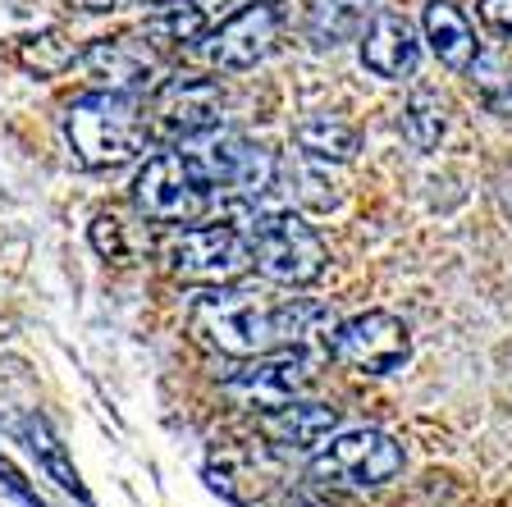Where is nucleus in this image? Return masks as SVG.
<instances>
[{"mask_svg":"<svg viewBox=\"0 0 512 507\" xmlns=\"http://www.w3.org/2000/svg\"><path fill=\"white\" fill-rule=\"evenodd\" d=\"M23 434H28V444H32V453L42 457V466L46 471H51L55 480H60L64 489H69V494H78L83 498V485H78V471L69 462H64V448H60V439H55L51 430H46V421L42 416H28V421H23Z\"/></svg>","mask_w":512,"mask_h":507,"instance_id":"obj_18","label":"nucleus"},{"mask_svg":"<svg viewBox=\"0 0 512 507\" xmlns=\"http://www.w3.org/2000/svg\"><path fill=\"white\" fill-rule=\"evenodd\" d=\"M74 5H83V10H110L115 0H74Z\"/></svg>","mask_w":512,"mask_h":507,"instance_id":"obj_24","label":"nucleus"},{"mask_svg":"<svg viewBox=\"0 0 512 507\" xmlns=\"http://www.w3.org/2000/svg\"><path fill=\"white\" fill-rule=\"evenodd\" d=\"M252 243V261L261 265V275L275 279V284H288V288H307L325 275V243L316 238L302 215L293 211H270L252 224L247 233Z\"/></svg>","mask_w":512,"mask_h":507,"instance_id":"obj_4","label":"nucleus"},{"mask_svg":"<svg viewBox=\"0 0 512 507\" xmlns=\"http://www.w3.org/2000/svg\"><path fill=\"white\" fill-rule=\"evenodd\" d=\"M83 69L101 92H142L160 74V51L151 37H106L83 51Z\"/></svg>","mask_w":512,"mask_h":507,"instance_id":"obj_11","label":"nucleus"},{"mask_svg":"<svg viewBox=\"0 0 512 507\" xmlns=\"http://www.w3.org/2000/svg\"><path fill=\"white\" fill-rule=\"evenodd\" d=\"M261 5H270V0H261Z\"/></svg>","mask_w":512,"mask_h":507,"instance_id":"obj_26","label":"nucleus"},{"mask_svg":"<svg viewBox=\"0 0 512 507\" xmlns=\"http://www.w3.org/2000/svg\"><path fill=\"white\" fill-rule=\"evenodd\" d=\"M480 19L490 23L494 32L512 37V0H480Z\"/></svg>","mask_w":512,"mask_h":507,"instance_id":"obj_22","label":"nucleus"},{"mask_svg":"<svg viewBox=\"0 0 512 507\" xmlns=\"http://www.w3.org/2000/svg\"><path fill=\"white\" fill-rule=\"evenodd\" d=\"M448 133V106L439 92H412V101L403 106V138L416 151L439 147V138Z\"/></svg>","mask_w":512,"mask_h":507,"instance_id":"obj_17","label":"nucleus"},{"mask_svg":"<svg viewBox=\"0 0 512 507\" xmlns=\"http://www.w3.org/2000/svg\"><path fill=\"white\" fill-rule=\"evenodd\" d=\"M334 425H339V412H334L330 402H302V398L261 416V430H266V439H275L279 448H298V453L325 444Z\"/></svg>","mask_w":512,"mask_h":507,"instance_id":"obj_15","label":"nucleus"},{"mask_svg":"<svg viewBox=\"0 0 512 507\" xmlns=\"http://www.w3.org/2000/svg\"><path fill=\"white\" fill-rule=\"evenodd\" d=\"M311 384V357L298 348H279L256 357V366L238 370L234 380L224 384V393L247 407V412H275V407H288L298 402Z\"/></svg>","mask_w":512,"mask_h":507,"instance_id":"obj_8","label":"nucleus"},{"mask_svg":"<svg viewBox=\"0 0 512 507\" xmlns=\"http://www.w3.org/2000/svg\"><path fill=\"white\" fill-rule=\"evenodd\" d=\"M151 5H174V0H151Z\"/></svg>","mask_w":512,"mask_h":507,"instance_id":"obj_25","label":"nucleus"},{"mask_svg":"<svg viewBox=\"0 0 512 507\" xmlns=\"http://www.w3.org/2000/svg\"><path fill=\"white\" fill-rule=\"evenodd\" d=\"M170 270L188 284H234L247 275L252 261V243L229 224H202V229H183L170 243Z\"/></svg>","mask_w":512,"mask_h":507,"instance_id":"obj_6","label":"nucleus"},{"mask_svg":"<svg viewBox=\"0 0 512 507\" xmlns=\"http://www.w3.org/2000/svg\"><path fill=\"white\" fill-rule=\"evenodd\" d=\"M403 471V444L380 430H348L311 457V480L320 489H380Z\"/></svg>","mask_w":512,"mask_h":507,"instance_id":"obj_5","label":"nucleus"},{"mask_svg":"<svg viewBox=\"0 0 512 507\" xmlns=\"http://www.w3.org/2000/svg\"><path fill=\"white\" fill-rule=\"evenodd\" d=\"M202 174L211 179V188L234 192V197H261V192L275 188L279 160L270 147L252 138H220L197 156Z\"/></svg>","mask_w":512,"mask_h":507,"instance_id":"obj_10","label":"nucleus"},{"mask_svg":"<svg viewBox=\"0 0 512 507\" xmlns=\"http://www.w3.org/2000/svg\"><path fill=\"white\" fill-rule=\"evenodd\" d=\"M92 247L101 256H110V261H128V256H133V247H128V229H124V220H119V215H96Z\"/></svg>","mask_w":512,"mask_h":507,"instance_id":"obj_21","label":"nucleus"},{"mask_svg":"<svg viewBox=\"0 0 512 507\" xmlns=\"http://www.w3.org/2000/svg\"><path fill=\"white\" fill-rule=\"evenodd\" d=\"M224 115V92L211 78H170L151 101V124L160 138L188 142L215 133Z\"/></svg>","mask_w":512,"mask_h":507,"instance_id":"obj_9","label":"nucleus"},{"mask_svg":"<svg viewBox=\"0 0 512 507\" xmlns=\"http://www.w3.org/2000/svg\"><path fill=\"white\" fill-rule=\"evenodd\" d=\"M202 10L197 5H183V0H174V5H165V14H160L156 23H151V42H202Z\"/></svg>","mask_w":512,"mask_h":507,"instance_id":"obj_19","label":"nucleus"},{"mask_svg":"<svg viewBox=\"0 0 512 507\" xmlns=\"http://www.w3.org/2000/svg\"><path fill=\"white\" fill-rule=\"evenodd\" d=\"M407 352H412L407 325L389 311H362L334 329V357L362 375H389L407 361Z\"/></svg>","mask_w":512,"mask_h":507,"instance_id":"obj_7","label":"nucleus"},{"mask_svg":"<svg viewBox=\"0 0 512 507\" xmlns=\"http://www.w3.org/2000/svg\"><path fill=\"white\" fill-rule=\"evenodd\" d=\"M23 64L28 69H37V78H51V74H60L64 64H74V46L64 42L60 32H46V37H32V42H23Z\"/></svg>","mask_w":512,"mask_h":507,"instance_id":"obj_20","label":"nucleus"},{"mask_svg":"<svg viewBox=\"0 0 512 507\" xmlns=\"http://www.w3.org/2000/svg\"><path fill=\"white\" fill-rule=\"evenodd\" d=\"M279 42V14L261 0H252L247 10H238L234 19H224L220 28L206 37V60L220 69H252L261 64Z\"/></svg>","mask_w":512,"mask_h":507,"instance_id":"obj_12","label":"nucleus"},{"mask_svg":"<svg viewBox=\"0 0 512 507\" xmlns=\"http://www.w3.org/2000/svg\"><path fill=\"white\" fill-rule=\"evenodd\" d=\"M293 142H298L311 160H325V165L334 160V165H343V160L357 156L362 133H357L348 119H339V115H307L298 128H293Z\"/></svg>","mask_w":512,"mask_h":507,"instance_id":"obj_16","label":"nucleus"},{"mask_svg":"<svg viewBox=\"0 0 512 507\" xmlns=\"http://www.w3.org/2000/svg\"><path fill=\"white\" fill-rule=\"evenodd\" d=\"M421 23H426L430 51H435L439 64H448L453 74H462V69H471V64L480 60L476 28H471V19L458 10V5H453V0H426Z\"/></svg>","mask_w":512,"mask_h":507,"instance_id":"obj_13","label":"nucleus"},{"mask_svg":"<svg viewBox=\"0 0 512 507\" xmlns=\"http://www.w3.org/2000/svg\"><path fill=\"white\" fill-rule=\"evenodd\" d=\"M211 179L202 174V165L183 151H160L133 179V206L142 220L156 224H192L197 215L211 206Z\"/></svg>","mask_w":512,"mask_h":507,"instance_id":"obj_3","label":"nucleus"},{"mask_svg":"<svg viewBox=\"0 0 512 507\" xmlns=\"http://www.w3.org/2000/svg\"><path fill=\"white\" fill-rule=\"evenodd\" d=\"M316 311L307 302H279L256 288H211L197 302V329L229 357H266L311 334Z\"/></svg>","mask_w":512,"mask_h":507,"instance_id":"obj_1","label":"nucleus"},{"mask_svg":"<svg viewBox=\"0 0 512 507\" xmlns=\"http://www.w3.org/2000/svg\"><path fill=\"white\" fill-rule=\"evenodd\" d=\"M64 138L74 147V156L87 169H115L133 160L147 142V124H142L138 106L119 92H87L78 96L69 115H64Z\"/></svg>","mask_w":512,"mask_h":507,"instance_id":"obj_2","label":"nucleus"},{"mask_svg":"<svg viewBox=\"0 0 512 507\" xmlns=\"http://www.w3.org/2000/svg\"><path fill=\"white\" fill-rule=\"evenodd\" d=\"M279 507H339V503L325 498V494H316V489H298V494H288Z\"/></svg>","mask_w":512,"mask_h":507,"instance_id":"obj_23","label":"nucleus"},{"mask_svg":"<svg viewBox=\"0 0 512 507\" xmlns=\"http://www.w3.org/2000/svg\"><path fill=\"white\" fill-rule=\"evenodd\" d=\"M362 64L380 78H407L421 64V46L398 14H380L362 37Z\"/></svg>","mask_w":512,"mask_h":507,"instance_id":"obj_14","label":"nucleus"}]
</instances>
